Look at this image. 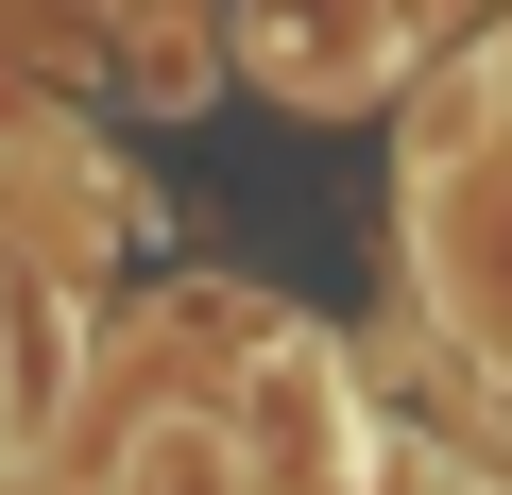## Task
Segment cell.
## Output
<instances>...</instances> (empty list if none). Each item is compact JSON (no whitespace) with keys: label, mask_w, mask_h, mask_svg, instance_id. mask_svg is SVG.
<instances>
[{"label":"cell","mask_w":512,"mask_h":495,"mask_svg":"<svg viewBox=\"0 0 512 495\" xmlns=\"http://www.w3.org/2000/svg\"><path fill=\"white\" fill-rule=\"evenodd\" d=\"M120 495H256V461H239V427H205V410H154V427L120 444Z\"/></svg>","instance_id":"2"},{"label":"cell","mask_w":512,"mask_h":495,"mask_svg":"<svg viewBox=\"0 0 512 495\" xmlns=\"http://www.w3.org/2000/svg\"><path fill=\"white\" fill-rule=\"evenodd\" d=\"M239 52L274 103H359L393 52V0H239Z\"/></svg>","instance_id":"1"}]
</instances>
